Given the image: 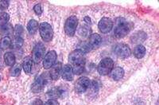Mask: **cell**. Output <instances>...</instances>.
I'll list each match as a JSON object with an SVG mask.
<instances>
[{
    "mask_svg": "<svg viewBox=\"0 0 159 105\" xmlns=\"http://www.w3.org/2000/svg\"><path fill=\"white\" fill-rule=\"evenodd\" d=\"M39 32L40 35L42 37V40L45 42H49L52 40L53 31L51 25L48 22H42L39 25Z\"/></svg>",
    "mask_w": 159,
    "mask_h": 105,
    "instance_id": "7a4b0ae2",
    "label": "cell"
},
{
    "mask_svg": "<svg viewBox=\"0 0 159 105\" xmlns=\"http://www.w3.org/2000/svg\"><path fill=\"white\" fill-rule=\"evenodd\" d=\"M130 29H131V25L129 22H119L115 30V36L117 38H124L126 35L128 34Z\"/></svg>",
    "mask_w": 159,
    "mask_h": 105,
    "instance_id": "5b68a950",
    "label": "cell"
},
{
    "mask_svg": "<svg viewBox=\"0 0 159 105\" xmlns=\"http://www.w3.org/2000/svg\"><path fill=\"white\" fill-rule=\"evenodd\" d=\"M15 35H16L15 38H22L21 35H22V32H23V29H22V25H17L16 26H15Z\"/></svg>",
    "mask_w": 159,
    "mask_h": 105,
    "instance_id": "4316f807",
    "label": "cell"
},
{
    "mask_svg": "<svg viewBox=\"0 0 159 105\" xmlns=\"http://www.w3.org/2000/svg\"><path fill=\"white\" fill-rule=\"evenodd\" d=\"M102 42V38L98 34H93L89 38V45L92 49H97Z\"/></svg>",
    "mask_w": 159,
    "mask_h": 105,
    "instance_id": "4fadbf2b",
    "label": "cell"
},
{
    "mask_svg": "<svg viewBox=\"0 0 159 105\" xmlns=\"http://www.w3.org/2000/svg\"><path fill=\"white\" fill-rule=\"evenodd\" d=\"M57 58V55L55 51L52 50L48 52V53L44 57L43 59V66L45 69H49L55 65Z\"/></svg>",
    "mask_w": 159,
    "mask_h": 105,
    "instance_id": "ba28073f",
    "label": "cell"
},
{
    "mask_svg": "<svg viewBox=\"0 0 159 105\" xmlns=\"http://www.w3.org/2000/svg\"><path fill=\"white\" fill-rule=\"evenodd\" d=\"M4 61L6 65L8 66H13L15 64V56L14 53L11 52H6L4 54Z\"/></svg>",
    "mask_w": 159,
    "mask_h": 105,
    "instance_id": "d6986e66",
    "label": "cell"
},
{
    "mask_svg": "<svg viewBox=\"0 0 159 105\" xmlns=\"http://www.w3.org/2000/svg\"><path fill=\"white\" fill-rule=\"evenodd\" d=\"M114 69V62L111 58H104L98 65V73L101 76H106V75L111 73L112 69Z\"/></svg>",
    "mask_w": 159,
    "mask_h": 105,
    "instance_id": "6da1fadb",
    "label": "cell"
},
{
    "mask_svg": "<svg viewBox=\"0 0 159 105\" xmlns=\"http://www.w3.org/2000/svg\"><path fill=\"white\" fill-rule=\"evenodd\" d=\"M78 49L81 50L84 53H85V52H88L89 51L91 50V47L90 45H89V43H84V42H83V43L80 44Z\"/></svg>",
    "mask_w": 159,
    "mask_h": 105,
    "instance_id": "484cf974",
    "label": "cell"
},
{
    "mask_svg": "<svg viewBox=\"0 0 159 105\" xmlns=\"http://www.w3.org/2000/svg\"><path fill=\"white\" fill-rule=\"evenodd\" d=\"M89 25H91V24L85 23L84 25L81 26V28H80L79 30L80 35H81V36L84 37V38L85 37L89 36V34H90V32H91L90 26H89Z\"/></svg>",
    "mask_w": 159,
    "mask_h": 105,
    "instance_id": "7402d4cb",
    "label": "cell"
},
{
    "mask_svg": "<svg viewBox=\"0 0 159 105\" xmlns=\"http://www.w3.org/2000/svg\"><path fill=\"white\" fill-rule=\"evenodd\" d=\"M45 47L42 43L37 44L32 51V60L36 64L39 63L45 57Z\"/></svg>",
    "mask_w": 159,
    "mask_h": 105,
    "instance_id": "277c9868",
    "label": "cell"
},
{
    "mask_svg": "<svg viewBox=\"0 0 159 105\" xmlns=\"http://www.w3.org/2000/svg\"><path fill=\"white\" fill-rule=\"evenodd\" d=\"M72 67V71H73V74L80 75L81 74L84 72V61H82L80 62L73 65Z\"/></svg>",
    "mask_w": 159,
    "mask_h": 105,
    "instance_id": "ffe728a7",
    "label": "cell"
},
{
    "mask_svg": "<svg viewBox=\"0 0 159 105\" xmlns=\"http://www.w3.org/2000/svg\"><path fill=\"white\" fill-rule=\"evenodd\" d=\"M0 80H1V76H0Z\"/></svg>",
    "mask_w": 159,
    "mask_h": 105,
    "instance_id": "1f68e13d",
    "label": "cell"
},
{
    "mask_svg": "<svg viewBox=\"0 0 159 105\" xmlns=\"http://www.w3.org/2000/svg\"><path fill=\"white\" fill-rule=\"evenodd\" d=\"M61 73V64L58 63L54 65L51 68L50 72H49V75L52 80H57L59 78L60 74Z\"/></svg>",
    "mask_w": 159,
    "mask_h": 105,
    "instance_id": "5bb4252c",
    "label": "cell"
},
{
    "mask_svg": "<svg viewBox=\"0 0 159 105\" xmlns=\"http://www.w3.org/2000/svg\"><path fill=\"white\" fill-rule=\"evenodd\" d=\"M12 45V42L10 37L7 36L2 38V40L0 42V48L2 49H7L10 48Z\"/></svg>",
    "mask_w": 159,
    "mask_h": 105,
    "instance_id": "44dd1931",
    "label": "cell"
},
{
    "mask_svg": "<svg viewBox=\"0 0 159 105\" xmlns=\"http://www.w3.org/2000/svg\"><path fill=\"white\" fill-rule=\"evenodd\" d=\"M32 64H33V60L31 57H26L24 59L23 63H22V68H23V70L25 73H30L31 69H32Z\"/></svg>",
    "mask_w": 159,
    "mask_h": 105,
    "instance_id": "e0dca14e",
    "label": "cell"
},
{
    "mask_svg": "<svg viewBox=\"0 0 159 105\" xmlns=\"http://www.w3.org/2000/svg\"><path fill=\"white\" fill-rule=\"evenodd\" d=\"M78 25V18L76 16L72 15L68 18L65 24V34L69 37H72L75 34Z\"/></svg>",
    "mask_w": 159,
    "mask_h": 105,
    "instance_id": "3957f363",
    "label": "cell"
},
{
    "mask_svg": "<svg viewBox=\"0 0 159 105\" xmlns=\"http://www.w3.org/2000/svg\"><path fill=\"white\" fill-rule=\"evenodd\" d=\"M114 52L120 58H127L131 54L130 47L126 44H118L114 47Z\"/></svg>",
    "mask_w": 159,
    "mask_h": 105,
    "instance_id": "52a82bcc",
    "label": "cell"
},
{
    "mask_svg": "<svg viewBox=\"0 0 159 105\" xmlns=\"http://www.w3.org/2000/svg\"><path fill=\"white\" fill-rule=\"evenodd\" d=\"M84 53L81 50H80V49H78L74 51H72V52L70 53V55H69V62L73 65H75V64L78 63V62L84 61Z\"/></svg>",
    "mask_w": 159,
    "mask_h": 105,
    "instance_id": "30bf717a",
    "label": "cell"
},
{
    "mask_svg": "<svg viewBox=\"0 0 159 105\" xmlns=\"http://www.w3.org/2000/svg\"><path fill=\"white\" fill-rule=\"evenodd\" d=\"M43 105H59V103L57 102V100H49L45 102V103H43Z\"/></svg>",
    "mask_w": 159,
    "mask_h": 105,
    "instance_id": "f546056e",
    "label": "cell"
},
{
    "mask_svg": "<svg viewBox=\"0 0 159 105\" xmlns=\"http://www.w3.org/2000/svg\"><path fill=\"white\" fill-rule=\"evenodd\" d=\"M9 6V1H0V10H6Z\"/></svg>",
    "mask_w": 159,
    "mask_h": 105,
    "instance_id": "f1b7e54d",
    "label": "cell"
},
{
    "mask_svg": "<svg viewBox=\"0 0 159 105\" xmlns=\"http://www.w3.org/2000/svg\"><path fill=\"white\" fill-rule=\"evenodd\" d=\"M10 19V16L7 13L2 12L0 13V26L6 25Z\"/></svg>",
    "mask_w": 159,
    "mask_h": 105,
    "instance_id": "cb8c5ba5",
    "label": "cell"
},
{
    "mask_svg": "<svg viewBox=\"0 0 159 105\" xmlns=\"http://www.w3.org/2000/svg\"><path fill=\"white\" fill-rule=\"evenodd\" d=\"M62 78L64 80L70 81L73 79V71H72V67L70 65H65L62 69Z\"/></svg>",
    "mask_w": 159,
    "mask_h": 105,
    "instance_id": "7c38bea8",
    "label": "cell"
},
{
    "mask_svg": "<svg viewBox=\"0 0 159 105\" xmlns=\"http://www.w3.org/2000/svg\"><path fill=\"white\" fill-rule=\"evenodd\" d=\"M98 27H99V31L102 34H107L110 32L113 27V22L111 19L109 18H102V19L99 21V24H98Z\"/></svg>",
    "mask_w": 159,
    "mask_h": 105,
    "instance_id": "9c48e42d",
    "label": "cell"
},
{
    "mask_svg": "<svg viewBox=\"0 0 159 105\" xmlns=\"http://www.w3.org/2000/svg\"><path fill=\"white\" fill-rule=\"evenodd\" d=\"M62 94H63V92L60 89H52L49 93V96L53 98L60 97Z\"/></svg>",
    "mask_w": 159,
    "mask_h": 105,
    "instance_id": "d4e9b609",
    "label": "cell"
},
{
    "mask_svg": "<svg viewBox=\"0 0 159 105\" xmlns=\"http://www.w3.org/2000/svg\"><path fill=\"white\" fill-rule=\"evenodd\" d=\"M146 52H147V49H146L145 46L142 45H139L134 48V55L138 59H141V58H143L145 56Z\"/></svg>",
    "mask_w": 159,
    "mask_h": 105,
    "instance_id": "ac0fdd59",
    "label": "cell"
},
{
    "mask_svg": "<svg viewBox=\"0 0 159 105\" xmlns=\"http://www.w3.org/2000/svg\"><path fill=\"white\" fill-rule=\"evenodd\" d=\"M34 11L35 14L38 16L42 14V6L40 5V4H36L34 6Z\"/></svg>",
    "mask_w": 159,
    "mask_h": 105,
    "instance_id": "83f0119b",
    "label": "cell"
},
{
    "mask_svg": "<svg viewBox=\"0 0 159 105\" xmlns=\"http://www.w3.org/2000/svg\"><path fill=\"white\" fill-rule=\"evenodd\" d=\"M32 105H43V103L40 99H37L32 103Z\"/></svg>",
    "mask_w": 159,
    "mask_h": 105,
    "instance_id": "4dcf8cb0",
    "label": "cell"
},
{
    "mask_svg": "<svg viewBox=\"0 0 159 105\" xmlns=\"http://www.w3.org/2000/svg\"><path fill=\"white\" fill-rule=\"evenodd\" d=\"M45 84H46L45 78H44L43 76H40L34 82V84H32V87H31V89H32L34 93H38L44 89Z\"/></svg>",
    "mask_w": 159,
    "mask_h": 105,
    "instance_id": "8fae6325",
    "label": "cell"
},
{
    "mask_svg": "<svg viewBox=\"0 0 159 105\" xmlns=\"http://www.w3.org/2000/svg\"><path fill=\"white\" fill-rule=\"evenodd\" d=\"M21 69H22V68H21V65L19 64L13 65L12 69L11 70V75L12 76H15V77L18 76L21 73Z\"/></svg>",
    "mask_w": 159,
    "mask_h": 105,
    "instance_id": "603a6c76",
    "label": "cell"
},
{
    "mask_svg": "<svg viewBox=\"0 0 159 105\" xmlns=\"http://www.w3.org/2000/svg\"><path fill=\"white\" fill-rule=\"evenodd\" d=\"M38 27H39V25H38V22H37L34 19H31L29 21L27 24V29L28 32H29L30 34L34 35V34H36V32L38 31Z\"/></svg>",
    "mask_w": 159,
    "mask_h": 105,
    "instance_id": "2e32d148",
    "label": "cell"
},
{
    "mask_svg": "<svg viewBox=\"0 0 159 105\" xmlns=\"http://www.w3.org/2000/svg\"><path fill=\"white\" fill-rule=\"evenodd\" d=\"M111 76L114 80H119L124 76V70L121 67H116L112 69L111 72Z\"/></svg>",
    "mask_w": 159,
    "mask_h": 105,
    "instance_id": "9a60e30c",
    "label": "cell"
},
{
    "mask_svg": "<svg viewBox=\"0 0 159 105\" xmlns=\"http://www.w3.org/2000/svg\"><path fill=\"white\" fill-rule=\"evenodd\" d=\"M90 86L91 81L89 78L86 76H82L76 80L75 84V90L77 93H84L89 89Z\"/></svg>",
    "mask_w": 159,
    "mask_h": 105,
    "instance_id": "8992f818",
    "label": "cell"
}]
</instances>
